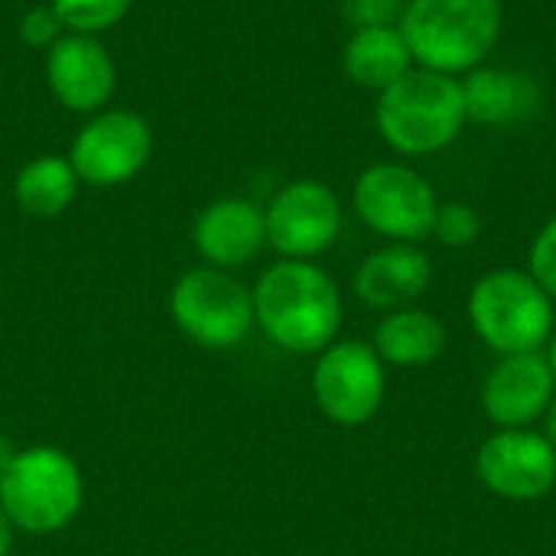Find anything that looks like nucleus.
<instances>
[{
    "mask_svg": "<svg viewBox=\"0 0 556 556\" xmlns=\"http://www.w3.org/2000/svg\"><path fill=\"white\" fill-rule=\"evenodd\" d=\"M78 182L68 156H36L16 173L13 199L33 218H55L72 205Z\"/></svg>",
    "mask_w": 556,
    "mask_h": 556,
    "instance_id": "obj_19",
    "label": "nucleus"
},
{
    "mask_svg": "<svg viewBox=\"0 0 556 556\" xmlns=\"http://www.w3.org/2000/svg\"><path fill=\"white\" fill-rule=\"evenodd\" d=\"M134 0H49L68 33L98 36L124 20Z\"/></svg>",
    "mask_w": 556,
    "mask_h": 556,
    "instance_id": "obj_20",
    "label": "nucleus"
},
{
    "mask_svg": "<svg viewBox=\"0 0 556 556\" xmlns=\"http://www.w3.org/2000/svg\"><path fill=\"white\" fill-rule=\"evenodd\" d=\"M414 65L463 78L485 65L505 29L502 0H407L397 23Z\"/></svg>",
    "mask_w": 556,
    "mask_h": 556,
    "instance_id": "obj_2",
    "label": "nucleus"
},
{
    "mask_svg": "<svg viewBox=\"0 0 556 556\" xmlns=\"http://www.w3.org/2000/svg\"><path fill=\"white\" fill-rule=\"evenodd\" d=\"M195 251L212 267H238L267 244L264 208L251 199H218L195 218Z\"/></svg>",
    "mask_w": 556,
    "mask_h": 556,
    "instance_id": "obj_15",
    "label": "nucleus"
},
{
    "mask_svg": "<svg viewBox=\"0 0 556 556\" xmlns=\"http://www.w3.org/2000/svg\"><path fill=\"white\" fill-rule=\"evenodd\" d=\"M62 29L65 26H62V20L55 16L52 7H36L20 20V39L26 46H36V49H49L52 42H59L65 36Z\"/></svg>",
    "mask_w": 556,
    "mask_h": 556,
    "instance_id": "obj_24",
    "label": "nucleus"
},
{
    "mask_svg": "<svg viewBox=\"0 0 556 556\" xmlns=\"http://www.w3.org/2000/svg\"><path fill=\"white\" fill-rule=\"evenodd\" d=\"M16 453H20V450H13V443H10L7 437H0V472L16 459Z\"/></svg>",
    "mask_w": 556,
    "mask_h": 556,
    "instance_id": "obj_26",
    "label": "nucleus"
},
{
    "mask_svg": "<svg viewBox=\"0 0 556 556\" xmlns=\"http://www.w3.org/2000/svg\"><path fill=\"white\" fill-rule=\"evenodd\" d=\"M313 397L339 427L368 424L384 401V362L375 345L339 342L323 349L313 371Z\"/></svg>",
    "mask_w": 556,
    "mask_h": 556,
    "instance_id": "obj_8",
    "label": "nucleus"
},
{
    "mask_svg": "<svg viewBox=\"0 0 556 556\" xmlns=\"http://www.w3.org/2000/svg\"><path fill=\"white\" fill-rule=\"evenodd\" d=\"M10 521H7V515H3V508H0V556H7L10 551Z\"/></svg>",
    "mask_w": 556,
    "mask_h": 556,
    "instance_id": "obj_27",
    "label": "nucleus"
},
{
    "mask_svg": "<svg viewBox=\"0 0 556 556\" xmlns=\"http://www.w3.org/2000/svg\"><path fill=\"white\" fill-rule=\"evenodd\" d=\"M556 378L551 362L538 352L502 355L482 384V407L492 424L502 430H525L544 417L556 394Z\"/></svg>",
    "mask_w": 556,
    "mask_h": 556,
    "instance_id": "obj_13",
    "label": "nucleus"
},
{
    "mask_svg": "<svg viewBox=\"0 0 556 556\" xmlns=\"http://www.w3.org/2000/svg\"><path fill=\"white\" fill-rule=\"evenodd\" d=\"M544 440L554 446L556 453V397L547 404V410H544Z\"/></svg>",
    "mask_w": 556,
    "mask_h": 556,
    "instance_id": "obj_25",
    "label": "nucleus"
},
{
    "mask_svg": "<svg viewBox=\"0 0 556 556\" xmlns=\"http://www.w3.org/2000/svg\"><path fill=\"white\" fill-rule=\"evenodd\" d=\"M46 81L62 108L75 114H94L111 101L117 68L94 36L65 33L46 49Z\"/></svg>",
    "mask_w": 556,
    "mask_h": 556,
    "instance_id": "obj_12",
    "label": "nucleus"
},
{
    "mask_svg": "<svg viewBox=\"0 0 556 556\" xmlns=\"http://www.w3.org/2000/svg\"><path fill=\"white\" fill-rule=\"evenodd\" d=\"M267 244L287 261H306L332 248L342 228L339 195L319 179L287 182L264 208Z\"/></svg>",
    "mask_w": 556,
    "mask_h": 556,
    "instance_id": "obj_10",
    "label": "nucleus"
},
{
    "mask_svg": "<svg viewBox=\"0 0 556 556\" xmlns=\"http://www.w3.org/2000/svg\"><path fill=\"white\" fill-rule=\"evenodd\" d=\"M463 101H466V121L482 127H515L534 117L544 104L541 85L508 65H479L469 75L459 78Z\"/></svg>",
    "mask_w": 556,
    "mask_h": 556,
    "instance_id": "obj_14",
    "label": "nucleus"
},
{
    "mask_svg": "<svg viewBox=\"0 0 556 556\" xmlns=\"http://www.w3.org/2000/svg\"><path fill=\"white\" fill-rule=\"evenodd\" d=\"M433 280L430 257L414 244H388L368 254L355 274V293L371 309H407Z\"/></svg>",
    "mask_w": 556,
    "mask_h": 556,
    "instance_id": "obj_16",
    "label": "nucleus"
},
{
    "mask_svg": "<svg viewBox=\"0 0 556 556\" xmlns=\"http://www.w3.org/2000/svg\"><path fill=\"white\" fill-rule=\"evenodd\" d=\"M430 235L443 248H469L482 235V215L469 202H440Z\"/></svg>",
    "mask_w": 556,
    "mask_h": 556,
    "instance_id": "obj_21",
    "label": "nucleus"
},
{
    "mask_svg": "<svg viewBox=\"0 0 556 556\" xmlns=\"http://www.w3.org/2000/svg\"><path fill=\"white\" fill-rule=\"evenodd\" d=\"M85 482L75 459L55 446L20 450L0 472V508L7 521L29 534L62 531L81 508Z\"/></svg>",
    "mask_w": 556,
    "mask_h": 556,
    "instance_id": "obj_4",
    "label": "nucleus"
},
{
    "mask_svg": "<svg viewBox=\"0 0 556 556\" xmlns=\"http://www.w3.org/2000/svg\"><path fill=\"white\" fill-rule=\"evenodd\" d=\"M547 362H551V371H554V378H556V332H554V339H551V352H547Z\"/></svg>",
    "mask_w": 556,
    "mask_h": 556,
    "instance_id": "obj_28",
    "label": "nucleus"
},
{
    "mask_svg": "<svg viewBox=\"0 0 556 556\" xmlns=\"http://www.w3.org/2000/svg\"><path fill=\"white\" fill-rule=\"evenodd\" d=\"M446 349V326L424 309H394L381 319L375 332V352L381 362L401 368H420L443 355Z\"/></svg>",
    "mask_w": 556,
    "mask_h": 556,
    "instance_id": "obj_18",
    "label": "nucleus"
},
{
    "mask_svg": "<svg viewBox=\"0 0 556 556\" xmlns=\"http://www.w3.org/2000/svg\"><path fill=\"white\" fill-rule=\"evenodd\" d=\"M342 68L349 81L381 94L414 68V55L397 26H365L352 29L342 49Z\"/></svg>",
    "mask_w": 556,
    "mask_h": 556,
    "instance_id": "obj_17",
    "label": "nucleus"
},
{
    "mask_svg": "<svg viewBox=\"0 0 556 556\" xmlns=\"http://www.w3.org/2000/svg\"><path fill=\"white\" fill-rule=\"evenodd\" d=\"M153 153V130L134 111H101L72 140L68 163L88 186H121L134 179Z\"/></svg>",
    "mask_w": 556,
    "mask_h": 556,
    "instance_id": "obj_9",
    "label": "nucleus"
},
{
    "mask_svg": "<svg viewBox=\"0 0 556 556\" xmlns=\"http://www.w3.org/2000/svg\"><path fill=\"white\" fill-rule=\"evenodd\" d=\"M466 124L469 121L459 78L420 65L384 88L375 101V127L381 140L401 156L443 153L450 143H456Z\"/></svg>",
    "mask_w": 556,
    "mask_h": 556,
    "instance_id": "obj_3",
    "label": "nucleus"
},
{
    "mask_svg": "<svg viewBox=\"0 0 556 556\" xmlns=\"http://www.w3.org/2000/svg\"><path fill=\"white\" fill-rule=\"evenodd\" d=\"M169 313L192 342L205 349H231L254 326V296L231 274L199 267L176 280Z\"/></svg>",
    "mask_w": 556,
    "mask_h": 556,
    "instance_id": "obj_7",
    "label": "nucleus"
},
{
    "mask_svg": "<svg viewBox=\"0 0 556 556\" xmlns=\"http://www.w3.org/2000/svg\"><path fill=\"white\" fill-rule=\"evenodd\" d=\"M528 274L556 300V215L538 231L531 254H528Z\"/></svg>",
    "mask_w": 556,
    "mask_h": 556,
    "instance_id": "obj_23",
    "label": "nucleus"
},
{
    "mask_svg": "<svg viewBox=\"0 0 556 556\" xmlns=\"http://www.w3.org/2000/svg\"><path fill=\"white\" fill-rule=\"evenodd\" d=\"M352 205L358 218L381 238L394 244H414L430 235L437 215V192L407 163H371L358 173L352 186Z\"/></svg>",
    "mask_w": 556,
    "mask_h": 556,
    "instance_id": "obj_6",
    "label": "nucleus"
},
{
    "mask_svg": "<svg viewBox=\"0 0 556 556\" xmlns=\"http://www.w3.org/2000/svg\"><path fill=\"white\" fill-rule=\"evenodd\" d=\"M254 323L287 352L313 355L332 345L342 323L336 280L309 261H280L254 287Z\"/></svg>",
    "mask_w": 556,
    "mask_h": 556,
    "instance_id": "obj_1",
    "label": "nucleus"
},
{
    "mask_svg": "<svg viewBox=\"0 0 556 556\" xmlns=\"http://www.w3.org/2000/svg\"><path fill=\"white\" fill-rule=\"evenodd\" d=\"M469 323L498 355L538 352L554 336V300L528 270H492L469 293Z\"/></svg>",
    "mask_w": 556,
    "mask_h": 556,
    "instance_id": "obj_5",
    "label": "nucleus"
},
{
    "mask_svg": "<svg viewBox=\"0 0 556 556\" xmlns=\"http://www.w3.org/2000/svg\"><path fill=\"white\" fill-rule=\"evenodd\" d=\"M476 476L498 498L534 502L556 485V453L531 430H502L482 443Z\"/></svg>",
    "mask_w": 556,
    "mask_h": 556,
    "instance_id": "obj_11",
    "label": "nucleus"
},
{
    "mask_svg": "<svg viewBox=\"0 0 556 556\" xmlns=\"http://www.w3.org/2000/svg\"><path fill=\"white\" fill-rule=\"evenodd\" d=\"M407 0H342V16L352 29L365 26H397Z\"/></svg>",
    "mask_w": 556,
    "mask_h": 556,
    "instance_id": "obj_22",
    "label": "nucleus"
}]
</instances>
